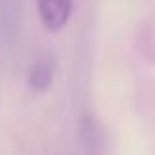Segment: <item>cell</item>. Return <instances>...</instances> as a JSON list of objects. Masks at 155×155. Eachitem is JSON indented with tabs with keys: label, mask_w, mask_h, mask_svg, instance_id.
<instances>
[{
	"label": "cell",
	"mask_w": 155,
	"mask_h": 155,
	"mask_svg": "<svg viewBox=\"0 0 155 155\" xmlns=\"http://www.w3.org/2000/svg\"><path fill=\"white\" fill-rule=\"evenodd\" d=\"M28 82L34 91H46V89L53 84V64L48 62L46 57L37 59L30 68V75H28Z\"/></svg>",
	"instance_id": "2"
},
{
	"label": "cell",
	"mask_w": 155,
	"mask_h": 155,
	"mask_svg": "<svg viewBox=\"0 0 155 155\" xmlns=\"http://www.w3.org/2000/svg\"><path fill=\"white\" fill-rule=\"evenodd\" d=\"M39 21L48 32H62L71 21L73 0H34Z\"/></svg>",
	"instance_id": "1"
}]
</instances>
